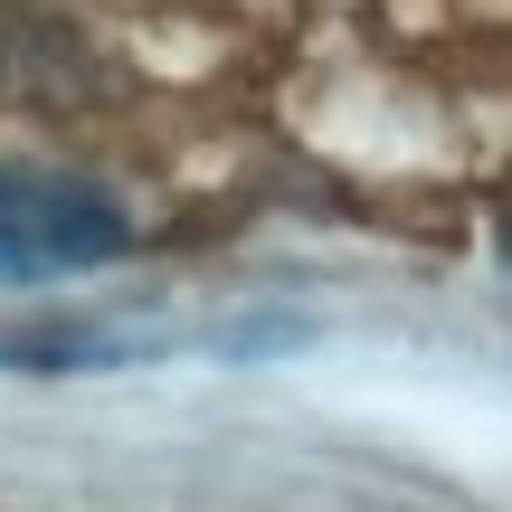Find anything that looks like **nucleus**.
<instances>
[{
  "mask_svg": "<svg viewBox=\"0 0 512 512\" xmlns=\"http://www.w3.org/2000/svg\"><path fill=\"white\" fill-rule=\"evenodd\" d=\"M503 256H512V228H503Z\"/></svg>",
  "mask_w": 512,
  "mask_h": 512,
  "instance_id": "nucleus-2",
  "label": "nucleus"
},
{
  "mask_svg": "<svg viewBox=\"0 0 512 512\" xmlns=\"http://www.w3.org/2000/svg\"><path fill=\"white\" fill-rule=\"evenodd\" d=\"M133 247V219L95 181L67 171H0V294H38L95 275Z\"/></svg>",
  "mask_w": 512,
  "mask_h": 512,
  "instance_id": "nucleus-1",
  "label": "nucleus"
}]
</instances>
